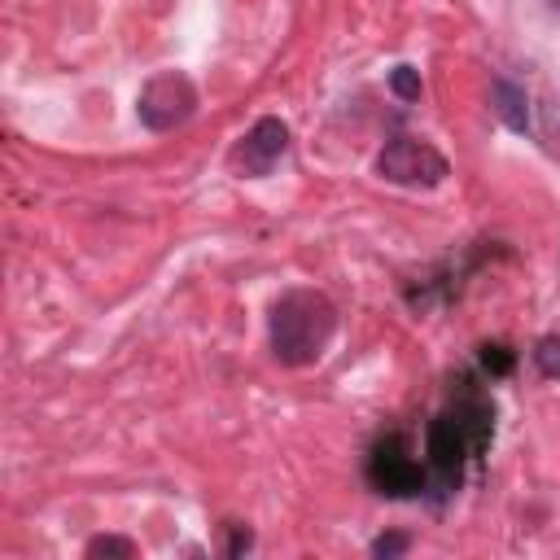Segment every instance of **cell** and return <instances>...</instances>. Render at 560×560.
<instances>
[{"instance_id":"6da1fadb","label":"cell","mask_w":560,"mask_h":560,"mask_svg":"<svg viewBox=\"0 0 560 560\" xmlns=\"http://www.w3.org/2000/svg\"><path fill=\"white\" fill-rule=\"evenodd\" d=\"M490 438H494V402L472 381H459V394L442 416H433L424 433V490L438 503L455 494L464 481V464L481 459Z\"/></svg>"},{"instance_id":"7a4b0ae2","label":"cell","mask_w":560,"mask_h":560,"mask_svg":"<svg viewBox=\"0 0 560 560\" xmlns=\"http://www.w3.org/2000/svg\"><path fill=\"white\" fill-rule=\"evenodd\" d=\"M337 332V306L319 289H289L271 306V354L284 368H311Z\"/></svg>"},{"instance_id":"3957f363","label":"cell","mask_w":560,"mask_h":560,"mask_svg":"<svg viewBox=\"0 0 560 560\" xmlns=\"http://www.w3.org/2000/svg\"><path fill=\"white\" fill-rule=\"evenodd\" d=\"M376 175L389 184H402V188H438L451 175V162L416 136H394L376 153Z\"/></svg>"},{"instance_id":"277c9868","label":"cell","mask_w":560,"mask_h":560,"mask_svg":"<svg viewBox=\"0 0 560 560\" xmlns=\"http://www.w3.org/2000/svg\"><path fill=\"white\" fill-rule=\"evenodd\" d=\"M368 481H372L376 494H389V499L424 494V464L411 455L407 433H385L368 451Z\"/></svg>"},{"instance_id":"5b68a950","label":"cell","mask_w":560,"mask_h":560,"mask_svg":"<svg viewBox=\"0 0 560 560\" xmlns=\"http://www.w3.org/2000/svg\"><path fill=\"white\" fill-rule=\"evenodd\" d=\"M197 109V88L188 74L179 70H162L153 74L140 96H136V118L149 127V131H171V127H184Z\"/></svg>"},{"instance_id":"8992f818","label":"cell","mask_w":560,"mask_h":560,"mask_svg":"<svg viewBox=\"0 0 560 560\" xmlns=\"http://www.w3.org/2000/svg\"><path fill=\"white\" fill-rule=\"evenodd\" d=\"M284 149H289V127L267 114V118H258V122L245 131V140L236 144L232 162H236L245 175H267V171L280 162Z\"/></svg>"},{"instance_id":"52a82bcc","label":"cell","mask_w":560,"mask_h":560,"mask_svg":"<svg viewBox=\"0 0 560 560\" xmlns=\"http://www.w3.org/2000/svg\"><path fill=\"white\" fill-rule=\"evenodd\" d=\"M490 105H494V114L503 118L508 131H521V136L529 131V96H525L521 83L494 79V83H490Z\"/></svg>"},{"instance_id":"ba28073f","label":"cell","mask_w":560,"mask_h":560,"mask_svg":"<svg viewBox=\"0 0 560 560\" xmlns=\"http://www.w3.org/2000/svg\"><path fill=\"white\" fill-rule=\"evenodd\" d=\"M477 363H481V372H490V376H508L512 363H516V354H512L503 341H486V346L477 350Z\"/></svg>"},{"instance_id":"9c48e42d","label":"cell","mask_w":560,"mask_h":560,"mask_svg":"<svg viewBox=\"0 0 560 560\" xmlns=\"http://www.w3.org/2000/svg\"><path fill=\"white\" fill-rule=\"evenodd\" d=\"M534 363H538V372L547 381H560V337L556 332H547V337L534 341Z\"/></svg>"},{"instance_id":"30bf717a","label":"cell","mask_w":560,"mask_h":560,"mask_svg":"<svg viewBox=\"0 0 560 560\" xmlns=\"http://www.w3.org/2000/svg\"><path fill=\"white\" fill-rule=\"evenodd\" d=\"M389 92L398 101H420V70L416 66H394L389 70Z\"/></svg>"},{"instance_id":"8fae6325","label":"cell","mask_w":560,"mask_h":560,"mask_svg":"<svg viewBox=\"0 0 560 560\" xmlns=\"http://www.w3.org/2000/svg\"><path fill=\"white\" fill-rule=\"evenodd\" d=\"M88 556H118V560H131L136 556V542L131 538H114V534H101L88 542Z\"/></svg>"},{"instance_id":"7c38bea8","label":"cell","mask_w":560,"mask_h":560,"mask_svg":"<svg viewBox=\"0 0 560 560\" xmlns=\"http://www.w3.org/2000/svg\"><path fill=\"white\" fill-rule=\"evenodd\" d=\"M407 547H411V542H407L402 534H381V538L372 542V556H376V560H394V556H402Z\"/></svg>"},{"instance_id":"4fadbf2b","label":"cell","mask_w":560,"mask_h":560,"mask_svg":"<svg viewBox=\"0 0 560 560\" xmlns=\"http://www.w3.org/2000/svg\"><path fill=\"white\" fill-rule=\"evenodd\" d=\"M254 547V534L245 529V525H232V542H228V556H241V551H249Z\"/></svg>"}]
</instances>
